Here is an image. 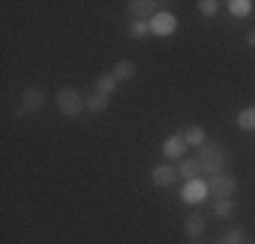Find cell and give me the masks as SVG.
Returning <instances> with one entry per match:
<instances>
[{"instance_id": "2e32d148", "label": "cell", "mask_w": 255, "mask_h": 244, "mask_svg": "<svg viewBox=\"0 0 255 244\" xmlns=\"http://www.w3.org/2000/svg\"><path fill=\"white\" fill-rule=\"evenodd\" d=\"M185 138H187V144H196V146H204V144H206V141H204L206 133H204L201 125H190V127L185 130Z\"/></svg>"}, {"instance_id": "ba28073f", "label": "cell", "mask_w": 255, "mask_h": 244, "mask_svg": "<svg viewBox=\"0 0 255 244\" xmlns=\"http://www.w3.org/2000/svg\"><path fill=\"white\" fill-rule=\"evenodd\" d=\"M187 149V138L185 133H177V136H168L166 144H163V155L166 157H182Z\"/></svg>"}, {"instance_id": "5bb4252c", "label": "cell", "mask_w": 255, "mask_h": 244, "mask_svg": "<svg viewBox=\"0 0 255 244\" xmlns=\"http://www.w3.org/2000/svg\"><path fill=\"white\" fill-rule=\"evenodd\" d=\"M84 106L90 109L93 114H101V112H106V106H109V95H101V93H93L84 101Z\"/></svg>"}, {"instance_id": "277c9868", "label": "cell", "mask_w": 255, "mask_h": 244, "mask_svg": "<svg viewBox=\"0 0 255 244\" xmlns=\"http://www.w3.org/2000/svg\"><path fill=\"white\" fill-rule=\"evenodd\" d=\"M157 5H160L157 0H130L125 8H128V14L136 16V19H147V16L160 14V11H157Z\"/></svg>"}, {"instance_id": "6da1fadb", "label": "cell", "mask_w": 255, "mask_h": 244, "mask_svg": "<svg viewBox=\"0 0 255 244\" xmlns=\"http://www.w3.org/2000/svg\"><path fill=\"white\" fill-rule=\"evenodd\" d=\"M196 160H198V166H201L204 174H209V176H217V174H223V168H226V163H228V157H226V149H223L220 144H204V146H198V155H196Z\"/></svg>"}, {"instance_id": "7c38bea8", "label": "cell", "mask_w": 255, "mask_h": 244, "mask_svg": "<svg viewBox=\"0 0 255 244\" xmlns=\"http://www.w3.org/2000/svg\"><path fill=\"white\" fill-rule=\"evenodd\" d=\"M204 228H206V223H204L201 215H190V217L185 220V234H187V239H201Z\"/></svg>"}, {"instance_id": "30bf717a", "label": "cell", "mask_w": 255, "mask_h": 244, "mask_svg": "<svg viewBox=\"0 0 255 244\" xmlns=\"http://www.w3.org/2000/svg\"><path fill=\"white\" fill-rule=\"evenodd\" d=\"M177 171H179V176H182V179H187V182H196L198 176L204 174L196 157H185V160L179 163V168H177Z\"/></svg>"}, {"instance_id": "3957f363", "label": "cell", "mask_w": 255, "mask_h": 244, "mask_svg": "<svg viewBox=\"0 0 255 244\" xmlns=\"http://www.w3.org/2000/svg\"><path fill=\"white\" fill-rule=\"evenodd\" d=\"M206 190H209L212 198H231L236 190V179L228 174H217L209 179V185H206Z\"/></svg>"}, {"instance_id": "cb8c5ba5", "label": "cell", "mask_w": 255, "mask_h": 244, "mask_svg": "<svg viewBox=\"0 0 255 244\" xmlns=\"http://www.w3.org/2000/svg\"><path fill=\"white\" fill-rule=\"evenodd\" d=\"M196 244H204V242H201V239H196Z\"/></svg>"}, {"instance_id": "7402d4cb", "label": "cell", "mask_w": 255, "mask_h": 244, "mask_svg": "<svg viewBox=\"0 0 255 244\" xmlns=\"http://www.w3.org/2000/svg\"><path fill=\"white\" fill-rule=\"evenodd\" d=\"M247 44L255 46V30H250V33H247Z\"/></svg>"}, {"instance_id": "9c48e42d", "label": "cell", "mask_w": 255, "mask_h": 244, "mask_svg": "<svg viewBox=\"0 0 255 244\" xmlns=\"http://www.w3.org/2000/svg\"><path fill=\"white\" fill-rule=\"evenodd\" d=\"M209 195V190H206V185H201V182H187L185 190H182V198L187 201V204H201V201Z\"/></svg>"}, {"instance_id": "8fae6325", "label": "cell", "mask_w": 255, "mask_h": 244, "mask_svg": "<svg viewBox=\"0 0 255 244\" xmlns=\"http://www.w3.org/2000/svg\"><path fill=\"white\" fill-rule=\"evenodd\" d=\"M112 76L117 79V82H128V79H133V76H136V63H133V60H120V63L112 68Z\"/></svg>"}, {"instance_id": "d6986e66", "label": "cell", "mask_w": 255, "mask_h": 244, "mask_svg": "<svg viewBox=\"0 0 255 244\" xmlns=\"http://www.w3.org/2000/svg\"><path fill=\"white\" fill-rule=\"evenodd\" d=\"M228 8H231V14H236V16H247L253 11V3L250 0H231Z\"/></svg>"}, {"instance_id": "52a82bcc", "label": "cell", "mask_w": 255, "mask_h": 244, "mask_svg": "<svg viewBox=\"0 0 255 244\" xmlns=\"http://www.w3.org/2000/svg\"><path fill=\"white\" fill-rule=\"evenodd\" d=\"M46 103V93L44 87H27L25 95H22V106L27 109V112H38L41 106Z\"/></svg>"}, {"instance_id": "e0dca14e", "label": "cell", "mask_w": 255, "mask_h": 244, "mask_svg": "<svg viewBox=\"0 0 255 244\" xmlns=\"http://www.w3.org/2000/svg\"><path fill=\"white\" fill-rule=\"evenodd\" d=\"M149 30H152V27H149L147 19H136V22L128 24V35H130V38H144Z\"/></svg>"}, {"instance_id": "4fadbf2b", "label": "cell", "mask_w": 255, "mask_h": 244, "mask_svg": "<svg viewBox=\"0 0 255 244\" xmlns=\"http://www.w3.org/2000/svg\"><path fill=\"white\" fill-rule=\"evenodd\" d=\"M114 90H117V79H114L112 73H103V76L95 79V93H101V95H109V98H112Z\"/></svg>"}, {"instance_id": "9a60e30c", "label": "cell", "mask_w": 255, "mask_h": 244, "mask_svg": "<svg viewBox=\"0 0 255 244\" xmlns=\"http://www.w3.org/2000/svg\"><path fill=\"white\" fill-rule=\"evenodd\" d=\"M212 212H215V217H231L234 215V201H228V198L212 201Z\"/></svg>"}, {"instance_id": "7a4b0ae2", "label": "cell", "mask_w": 255, "mask_h": 244, "mask_svg": "<svg viewBox=\"0 0 255 244\" xmlns=\"http://www.w3.org/2000/svg\"><path fill=\"white\" fill-rule=\"evenodd\" d=\"M57 106H60V112H63L65 117H76V114L82 112L84 101H82V95H79L74 87H60V93H57Z\"/></svg>"}, {"instance_id": "5b68a950", "label": "cell", "mask_w": 255, "mask_h": 244, "mask_svg": "<svg viewBox=\"0 0 255 244\" xmlns=\"http://www.w3.org/2000/svg\"><path fill=\"white\" fill-rule=\"evenodd\" d=\"M149 27H152V33H157V35H171L174 30H177V16H174V14H166V11H160V14L152 16Z\"/></svg>"}, {"instance_id": "ffe728a7", "label": "cell", "mask_w": 255, "mask_h": 244, "mask_svg": "<svg viewBox=\"0 0 255 244\" xmlns=\"http://www.w3.org/2000/svg\"><path fill=\"white\" fill-rule=\"evenodd\" d=\"M198 11H201V14L204 16H215L217 14V5H220V3H217V0H198Z\"/></svg>"}, {"instance_id": "603a6c76", "label": "cell", "mask_w": 255, "mask_h": 244, "mask_svg": "<svg viewBox=\"0 0 255 244\" xmlns=\"http://www.w3.org/2000/svg\"><path fill=\"white\" fill-rule=\"evenodd\" d=\"M215 244H231V242H228V239H226V236H223V239H217V242H215Z\"/></svg>"}, {"instance_id": "d4e9b609", "label": "cell", "mask_w": 255, "mask_h": 244, "mask_svg": "<svg viewBox=\"0 0 255 244\" xmlns=\"http://www.w3.org/2000/svg\"><path fill=\"white\" fill-rule=\"evenodd\" d=\"M245 244H255V242H245Z\"/></svg>"}, {"instance_id": "8992f818", "label": "cell", "mask_w": 255, "mask_h": 244, "mask_svg": "<svg viewBox=\"0 0 255 244\" xmlns=\"http://www.w3.org/2000/svg\"><path fill=\"white\" fill-rule=\"evenodd\" d=\"M179 176V171L174 166H168V163H163V166H155L152 168V182L157 187H171L174 179Z\"/></svg>"}, {"instance_id": "44dd1931", "label": "cell", "mask_w": 255, "mask_h": 244, "mask_svg": "<svg viewBox=\"0 0 255 244\" xmlns=\"http://www.w3.org/2000/svg\"><path fill=\"white\" fill-rule=\"evenodd\" d=\"M226 239L231 244H245V231H242V228H231L228 234H226Z\"/></svg>"}, {"instance_id": "ac0fdd59", "label": "cell", "mask_w": 255, "mask_h": 244, "mask_svg": "<svg viewBox=\"0 0 255 244\" xmlns=\"http://www.w3.org/2000/svg\"><path fill=\"white\" fill-rule=\"evenodd\" d=\"M236 122H239L242 130H255V106L245 109V112H242L239 117H236Z\"/></svg>"}]
</instances>
